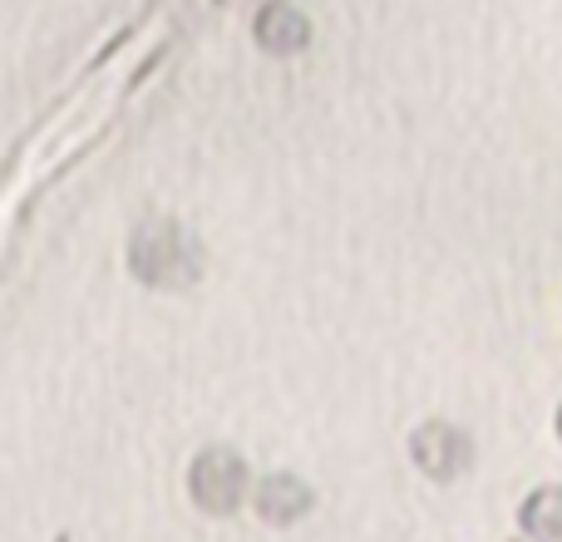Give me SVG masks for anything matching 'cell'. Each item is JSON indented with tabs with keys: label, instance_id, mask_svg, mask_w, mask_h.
<instances>
[{
	"label": "cell",
	"instance_id": "cell-1",
	"mask_svg": "<svg viewBox=\"0 0 562 542\" xmlns=\"http://www.w3.org/2000/svg\"><path fill=\"white\" fill-rule=\"evenodd\" d=\"M252 464L237 444H203L188 464V494L203 513H237L252 494Z\"/></svg>",
	"mask_w": 562,
	"mask_h": 542
},
{
	"label": "cell",
	"instance_id": "cell-2",
	"mask_svg": "<svg viewBox=\"0 0 562 542\" xmlns=\"http://www.w3.org/2000/svg\"><path fill=\"white\" fill-rule=\"evenodd\" d=\"M405 449H409V464L425 478H435V484H454V478H464L469 468L479 464L474 434H469L459 419H445V415L419 419L405 434Z\"/></svg>",
	"mask_w": 562,
	"mask_h": 542
},
{
	"label": "cell",
	"instance_id": "cell-3",
	"mask_svg": "<svg viewBox=\"0 0 562 542\" xmlns=\"http://www.w3.org/2000/svg\"><path fill=\"white\" fill-rule=\"evenodd\" d=\"M252 45L267 59H296L316 45V25L296 0H257L252 5Z\"/></svg>",
	"mask_w": 562,
	"mask_h": 542
},
{
	"label": "cell",
	"instance_id": "cell-4",
	"mask_svg": "<svg viewBox=\"0 0 562 542\" xmlns=\"http://www.w3.org/2000/svg\"><path fill=\"white\" fill-rule=\"evenodd\" d=\"M247 504H252L257 513L267 518V523H291V518L311 513L316 494H311V484L301 474H286V468H277V474H257L252 478V494H247Z\"/></svg>",
	"mask_w": 562,
	"mask_h": 542
},
{
	"label": "cell",
	"instance_id": "cell-5",
	"mask_svg": "<svg viewBox=\"0 0 562 542\" xmlns=\"http://www.w3.org/2000/svg\"><path fill=\"white\" fill-rule=\"evenodd\" d=\"M518 533L533 542H562V484H543L518 504Z\"/></svg>",
	"mask_w": 562,
	"mask_h": 542
},
{
	"label": "cell",
	"instance_id": "cell-6",
	"mask_svg": "<svg viewBox=\"0 0 562 542\" xmlns=\"http://www.w3.org/2000/svg\"><path fill=\"white\" fill-rule=\"evenodd\" d=\"M553 434H558V444H562V399H558V409H553Z\"/></svg>",
	"mask_w": 562,
	"mask_h": 542
},
{
	"label": "cell",
	"instance_id": "cell-7",
	"mask_svg": "<svg viewBox=\"0 0 562 542\" xmlns=\"http://www.w3.org/2000/svg\"><path fill=\"white\" fill-rule=\"evenodd\" d=\"M227 5H257V0H227Z\"/></svg>",
	"mask_w": 562,
	"mask_h": 542
}]
</instances>
